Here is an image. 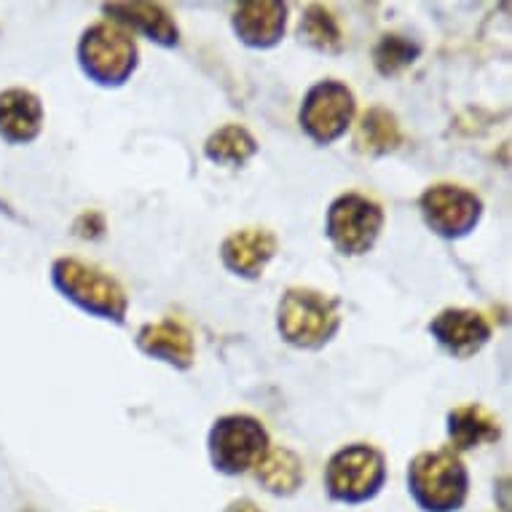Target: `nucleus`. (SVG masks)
Masks as SVG:
<instances>
[{"label": "nucleus", "instance_id": "7ed1b4c3", "mask_svg": "<svg viewBox=\"0 0 512 512\" xmlns=\"http://www.w3.org/2000/svg\"><path fill=\"white\" fill-rule=\"evenodd\" d=\"M408 491L424 512H456L467 499L470 475L451 448L424 451L408 467Z\"/></svg>", "mask_w": 512, "mask_h": 512}, {"label": "nucleus", "instance_id": "1a4fd4ad", "mask_svg": "<svg viewBox=\"0 0 512 512\" xmlns=\"http://www.w3.org/2000/svg\"><path fill=\"white\" fill-rule=\"evenodd\" d=\"M419 210L424 223L443 239H462V236L472 234L483 218L480 196L462 185L451 183L429 185L421 194Z\"/></svg>", "mask_w": 512, "mask_h": 512}, {"label": "nucleus", "instance_id": "4468645a", "mask_svg": "<svg viewBox=\"0 0 512 512\" xmlns=\"http://www.w3.org/2000/svg\"><path fill=\"white\" fill-rule=\"evenodd\" d=\"M137 349L153 360L167 362L177 370H188L196 360V346L191 330L183 328L175 319L148 322L137 330Z\"/></svg>", "mask_w": 512, "mask_h": 512}, {"label": "nucleus", "instance_id": "ddd939ff", "mask_svg": "<svg viewBox=\"0 0 512 512\" xmlns=\"http://www.w3.org/2000/svg\"><path fill=\"white\" fill-rule=\"evenodd\" d=\"M102 14H108L113 25L124 27L129 33H143L148 41L172 49L180 43L175 17L159 3H105Z\"/></svg>", "mask_w": 512, "mask_h": 512}, {"label": "nucleus", "instance_id": "dca6fc26", "mask_svg": "<svg viewBox=\"0 0 512 512\" xmlns=\"http://www.w3.org/2000/svg\"><path fill=\"white\" fill-rule=\"evenodd\" d=\"M499 435H502L499 419L480 403L456 405L454 411L448 413V440H451L454 454L496 443Z\"/></svg>", "mask_w": 512, "mask_h": 512}, {"label": "nucleus", "instance_id": "4be33fe9", "mask_svg": "<svg viewBox=\"0 0 512 512\" xmlns=\"http://www.w3.org/2000/svg\"><path fill=\"white\" fill-rule=\"evenodd\" d=\"M102 231H105V218L100 212H86L76 220V234L81 239H100Z\"/></svg>", "mask_w": 512, "mask_h": 512}, {"label": "nucleus", "instance_id": "9b49d317", "mask_svg": "<svg viewBox=\"0 0 512 512\" xmlns=\"http://www.w3.org/2000/svg\"><path fill=\"white\" fill-rule=\"evenodd\" d=\"M279 250L277 236L269 228H242L228 234L220 244V261L242 279H261Z\"/></svg>", "mask_w": 512, "mask_h": 512}, {"label": "nucleus", "instance_id": "423d86ee", "mask_svg": "<svg viewBox=\"0 0 512 512\" xmlns=\"http://www.w3.org/2000/svg\"><path fill=\"white\" fill-rule=\"evenodd\" d=\"M210 459L223 475H244L255 470L271 448L269 432L247 413H228L212 424L207 437Z\"/></svg>", "mask_w": 512, "mask_h": 512}, {"label": "nucleus", "instance_id": "5701e85b", "mask_svg": "<svg viewBox=\"0 0 512 512\" xmlns=\"http://www.w3.org/2000/svg\"><path fill=\"white\" fill-rule=\"evenodd\" d=\"M226 512H261V507L250 499H234V502L228 504Z\"/></svg>", "mask_w": 512, "mask_h": 512}, {"label": "nucleus", "instance_id": "aec40b11", "mask_svg": "<svg viewBox=\"0 0 512 512\" xmlns=\"http://www.w3.org/2000/svg\"><path fill=\"white\" fill-rule=\"evenodd\" d=\"M298 38L301 43L311 46V49L325 51V54H336L344 46V33L338 27V19L330 14L325 6H309L303 11L301 25H298Z\"/></svg>", "mask_w": 512, "mask_h": 512}, {"label": "nucleus", "instance_id": "f03ea898", "mask_svg": "<svg viewBox=\"0 0 512 512\" xmlns=\"http://www.w3.org/2000/svg\"><path fill=\"white\" fill-rule=\"evenodd\" d=\"M51 282L59 293L86 314L124 325L129 298H126L124 287L118 285L108 271L78 261V258H57L51 266Z\"/></svg>", "mask_w": 512, "mask_h": 512}, {"label": "nucleus", "instance_id": "2eb2a0df", "mask_svg": "<svg viewBox=\"0 0 512 512\" xmlns=\"http://www.w3.org/2000/svg\"><path fill=\"white\" fill-rule=\"evenodd\" d=\"M43 129L41 97L30 89L0 92V137L11 145L33 143Z\"/></svg>", "mask_w": 512, "mask_h": 512}, {"label": "nucleus", "instance_id": "0eeeda50", "mask_svg": "<svg viewBox=\"0 0 512 512\" xmlns=\"http://www.w3.org/2000/svg\"><path fill=\"white\" fill-rule=\"evenodd\" d=\"M384 228L381 204L362 194H341L333 199L325 218V234L330 244L346 258H357L373 250Z\"/></svg>", "mask_w": 512, "mask_h": 512}, {"label": "nucleus", "instance_id": "6e6552de", "mask_svg": "<svg viewBox=\"0 0 512 512\" xmlns=\"http://www.w3.org/2000/svg\"><path fill=\"white\" fill-rule=\"evenodd\" d=\"M357 113L352 89L336 78H325L311 86L301 102V129L311 143L330 145L346 135Z\"/></svg>", "mask_w": 512, "mask_h": 512}, {"label": "nucleus", "instance_id": "412c9836", "mask_svg": "<svg viewBox=\"0 0 512 512\" xmlns=\"http://www.w3.org/2000/svg\"><path fill=\"white\" fill-rule=\"evenodd\" d=\"M419 51V43H413L405 35H384L373 49V65L381 76H397L400 70L416 62Z\"/></svg>", "mask_w": 512, "mask_h": 512}, {"label": "nucleus", "instance_id": "20e7f679", "mask_svg": "<svg viewBox=\"0 0 512 512\" xmlns=\"http://www.w3.org/2000/svg\"><path fill=\"white\" fill-rule=\"evenodd\" d=\"M140 62L135 35L113 22H97L86 27L78 41V65L94 84L113 89L124 86Z\"/></svg>", "mask_w": 512, "mask_h": 512}, {"label": "nucleus", "instance_id": "9d476101", "mask_svg": "<svg viewBox=\"0 0 512 512\" xmlns=\"http://www.w3.org/2000/svg\"><path fill=\"white\" fill-rule=\"evenodd\" d=\"M429 336L456 360H470L491 341V322L475 309H443L429 322Z\"/></svg>", "mask_w": 512, "mask_h": 512}, {"label": "nucleus", "instance_id": "39448f33", "mask_svg": "<svg viewBox=\"0 0 512 512\" xmlns=\"http://www.w3.org/2000/svg\"><path fill=\"white\" fill-rule=\"evenodd\" d=\"M387 480V459L376 445L352 443L330 456L325 467V488L330 499L344 504L368 502Z\"/></svg>", "mask_w": 512, "mask_h": 512}, {"label": "nucleus", "instance_id": "6ab92c4d", "mask_svg": "<svg viewBox=\"0 0 512 512\" xmlns=\"http://www.w3.org/2000/svg\"><path fill=\"white\" fill-rule=\"evenodd\" d=\"M255 153H258V140L252 137L250 129L239 124L220 126L204 143V156L220 167H244Z\"/></svg>", "mask_w": 512, "mask_h": 512}, {"label": "nucleus", "instance_id": "f257e3e1", "mask_svg": "<svg viewBox=\"0 0 512 512\" xmlns=\"http://www.w3.org/2000/svg\"><path fill=\"white\" fill-rule=\"evenodd\" d=\"M341 328V301L314 287H290L277 306V330L287 344L317 352Z\"/></svg>", "mask_w": 512, "mask_h": 512}, {"label": "nucleus", "instance_id": "a211bd4d", "mask_svg": "<svg viewBox=\"0 0 512 512\" xmlns=\"http://www.w3.org/2000/svg\"><path fill=\"white\" fill-rule=\"evenodd\" d=\"M403 143V132L397 124L395 113L387 108H370L362 113L357 132H354V148L365 156H387L395 153Z\"/></svg>", "mask_w": 512, "mask_h": 512}, {"label": "nucleus", "instance_id": "f3484780", "mask_svg": "<svg viewBox=\"0 0 512 512\" xmlns=\"http://www.w3.org/2000/svg\"><path fill=\"white\" fill-rule=\"evenodd\" d=\"M255 478H258V483H261L269 494L290 496L303 486L306 472H303L301 456L295 454V451H290V448L274 445V448L266 451L261 464L255 467Z\"/></svg>", "mask_w": 512, "mask_h": 512}, {"label": "nucleus", "instance_id": "f8f14e48", "mask_svg": "<svg viewBox=\"0 0 512 512\" xmlns=\"http://www.w3.org/2000/svg\"><path fill=\"white\" fill-rule=\"evenodd\" d=\"M236 38L250 49H274L287 30V6L279 0H250L236 6L234 19Z\"/></svg>", "mask_w": 512, "mask_h": 512}]
</instances>
